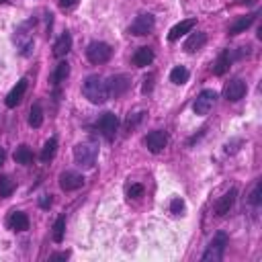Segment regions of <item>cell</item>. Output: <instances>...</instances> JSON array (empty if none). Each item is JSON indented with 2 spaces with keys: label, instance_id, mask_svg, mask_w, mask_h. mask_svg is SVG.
<instances>
[{
  "label": "cell",
  "instance_id": "1",
  "mask_svg": "<svg viewBox=\"0 0 262 262\" xmlns=\"http://www.w3.org/2000/svg\"><path fill=\"white\" fill-rule=\"evenodd\" d=\"M82 94H84L92 104H102V102H106V98L111 96L106 82H104L100 76H96V74H92V76H88V78L84 80V84H82Z\"/></svg>",
  "mask_w": 262,
  "mask_h": 262
},
{
  "label": "cell",
  "instance_id": "2",
  "mask_svg": "<svg viewBox=\"0 0 262 262\" xmlns=\"http://www.w3.org/2000/svg\"><path fill=\"white\" fill-rule=\"evenodd\" d=\"M96 158H98V143L92 141V139L82 141V143H78L74 147V160L82 168H92L94 162H96Z\"/></svg>",
  "mask_w": 262,
  "mask_h": 262
},
{
  "label": "cell",
  "instance_id": "3",
  "mask_svg": "<svg viewBox=\"0 0 262 262\" xmlns=\"http://www.w3.org/2000/svg\"><path fill=\"white\" fill-rule=\"evenodd\" d=\"M111 55H113L111 45H106V43H102V41H92V43L86 47V57H88V61L94 63V66L106 63V61L111 59Z\"/></svg>",
  "mask_w": 262,
  "mask_h": 262
},
{
  "label": "cell",
  "instance_id": "4",
  "mask_svg": "<svg viewBox=\"0 0 262 262\" xmlns=\"http://www.w3.org/2000/svg\"><path fill=\"white\" fill-rule=\"evenodd\" d=\"M225 246H227V235L225 233H217L213 237V242L209 244V248L203 254V262H221L223 254H225Z\"/></svg>",
  "mask_w": 262,
  "mask_h": 262
},
{
  "label": "cell",
  "instance_id": "5",
  "mask_svg": "<svg viewBox=\"0 0 262 262\" xmlns=\"http://www.w3.org/2000/svg\"><path fill=\"white\" fill-rule=\"evenodd\" d=\"M96 129L102 133L104 139L111 141V139L115 137L117 129H119V119H117V115H113V113H102V115L98 117V121H96Z\"/></svg>",
  "mask_w": 262,
  "mask_h": 262
},
{
  "label": "cell",
  "instance_id": "6",
  "mask_svg": "<svg viewBox=\"0 0 262 262\" xmlns=\"http://www.w3.org/2000/svg\"><path fill=\"white\" fill-rule=\"evenodd\" d=\"M215 98H217V92L215 90H203L196 98H194V102H192V111L196 113V115H207L211 108H213V102H215Z\"/></svg>",
  "mask_w": 262,
  "mask_h": 262
},
{
  "label": "cell",
  "instance_id": "7",
  "mask_svg": "<svg viewBox=\"0 0 262 262\" xmlns=\"http://www.w3.org/2000/svg\"><path fill=\"white\" fill-rule=\"evenodd\" d=\"M154 25H156V20H154L151 14H139V16L131 23L129 33H131V35H137V37H143V35H149V33L154 31Z\"/></svg>",
  "mask_w": 262,
  "mask_h": 262
},
{
  "label": "cell",
  "instance_id": "8",
  "mask_svg": "<svg viewBox=\"0 0 262 262\" xmlns=\"http://www.w3.org/2000/svg\"><path fill=\"white\" fill-rule=\"evenodd\" d=\"M246 82L244 80H239V78H233L227 86H225V90H223V96L229 100V102H237L239 98H244V94H246Z\"/></svg>",
  "mask_w": 262,
  "mask_h": 262
},
{
  "label": "cell",
  "instance_id": "9",
  "mask_svg": "<svg viewBox=\"0 0 262 262\" xmlns=\"http://www.w3.org/2000/svg\"><path fill=\"white\" fill-rule=\"evenodd\" d=\"M166 143H168V135H166V131H160V129L147 133V137H145V145H147V149L151 154L162 151L166 147Z\"/></svg>",
  "mask_w": 262,
  "mask_h": 262
},
{
  "label": "cell",
  "instance_id": "10",
  "mask_svg": "<svg viewBox=\"0 0 262 262\" xmlns=\"http://www.w3.org/2000/svg\"><path fill=\"white\" fill-rule=\"evenodd\" d=\"M84 184V176L78 172H61L59 174V186L61 190L70 192V190H78Z\"/></svg>",
  "mask_w": 262,
  "mask_h": 262
},
{
  "label": "cell",
  "instance_id": "11",
  "mask_svg": "<svg viewBox=\"0 0 262 262\" xmlns=\"http://www.w3.org/2000/svg\"><path fill=\"white\" fill-rule=\"evenodd\" d=\"M235 196H237V190H235V188H229V190H227V192L217 201V205H215V213H217L219 217L227 215V213L231 211L233 203H235Z\"/></svg>",
  "mask_w": 262,
  "mask_h": 262
},
{
  "label": "cell",
  "instance_id": "12",
  "mask_svg": "<svg viewBox=\"0 0 262 262\" xmlns=\"http://www.w3.org/2000/svg\"><path fill=\"white\" fill-rule=\"evenodd\" d=\"M106 86H108V94H111V96H121V94H125L127 88H129V78L123 76V74L113 76V78L106 82Z\"/></svg>",
  "mask_w": 262,
  "mask_h": 262
},
{
  "label": "cell",
  "instance_id": "13",
  "mask_svg": "<svg viewBox=\"0 0 262 262\" xmlns=\"http://www.w3.org/2000/svg\"><path fill=\"white\" fill-rule=\"evenodd\" d=\"M194 25H196V20H194V18H186V20H180L178 25H174V27L170 29V33H168V39H170V41H178L182 35L190 33Z\"/></svg>",
  "mask_w": 262,
  "mask_h": 262
},
{
  "label": "cell",
  "instance_id": "14",
  "mask_svg": "<svg viewBox=\"0 0 262 262\" xmlns=\"http://www.w3.org/2000/svg\"><path fill=\"white\" fill-rule=\"evenodd\" d=\"M25 92H27V80L23 78V80H18L16 82V86L8 92V96H6V106H10V108H14L20 100H23V96H25Z\"/></svg>",
  "mask_w": 262,
  "mask_h": 262
},
{
  "label": "cell",
  "instance_id": "15",
  "mask_svg": "<svg viewBox=\"0 0 262 262\" xmlns=\"http://www.w3.org/2000/svg\"><path fill=\"white\" fill-rule=\"evenodd\" d=\"M25 29H27V25H23V27H18V29H16L14 41H16V45L23 49V53H25V55H29V53H31V49H33V37H31Z\"/></svg>",
  "mask_w": 262,
  "mask_h": 262
},
{
  "label": "cell",
  "instance_id": "16",
  "mask_svg": "<svg viewBox=\"0 0 262 262\" xmlns=\"http://www.w3.org/2000/svg\"><path fill=\"white\" fill-rule=\"evenodd\" d=\"M8 227L12 231H27L29 229V217L23 211H12L8 217Z\"/></svg>",
  "mask_w": 262,
  "mask_h": 262
},
{
  "label": "cell",
  "instance_id": "17",
  "mask_svg": "<svg viewBox=\"0 0 262 262\" xmlns=\"http://www.w3.org/2000/svg\"><path fill=\"white\" fill-rule=\"evenodd\" d=\"M70 49H72V35L66 31V33H61L59 39L55 41V45H53V55H55V57H63V55H68Z\"/></svg>",
  "mask_w": 262,
  "mask_h": 262
},
{
  "label": "cell",
  "instance_id": "18",
  "mask_svg": "<svg viewBox=\"0 0 262 262\" xmlns=\"http://www.w3.org/2000/svg\"><path fill=\"white\" fill-rule=\"evenodd\" d=\"M254 20H256V14H246V16L235 18V20L231 23V27H229V35H239V33H244L246 29L252 27Z\"/></svg>",
  "mask_w": 262,
  "mask_h": 262
},
{
  "label": "cell",
  "instance_id": "19",
  "mask_svg": "<svg viewBox=\"0 0 262 262\" xmlns=\"http://www.w3.org/2000/svg\"><path fill=\"white\" fill-rule=\"evenodd\" d=\"M154 61V51H151V47H139L135 53H133V63L137 66V68H145V66H149Z\"/></svg>",
  "mask_w": 262,
  "mask_h": 262
},
{
  "label": "cell",
  "instance_id": "20",
  "mask_svg": "<svg viewBox=\"0 0 262 262\" xmlns=\"http://www.w3.org/2000/svg\"><path fill=\"white\" fill-rule=\"evenodd\" d=\"M205 43H207V35H205V33H192V35L186 39L184 49H186L188 53H196Z\"/></svg>",
  "mask_w": 262,
  "mask_h": 262
},
{
  "label": "cell",
  "instance_id": "21",
  "mask_svg": "<svg viewBox=\"0 0 262 262\" xmlns=\"http://www.w3.org/2000/svg\"><path fill=\"white\" fill-rule=\"evenodd\" d=\"M229 63H231V53H229V49H225V51L217 57V61L213 63V74H215V76H223V74L227 72Z\"/></svg>",
  "mask_w": 262,
  "mask_h": 262
},
{
  "label": "cell",
  "instance_id": "22",
  "mask_svg": "<svg viewBox=\"0 0 262 262\" xmlns=\"http://www.w3.org/2000/svg\"><path fill=\"white\" fill-rule=\"evenodd\" d=\"M14 160H16V164H23V166H29L31 162H33V151H31V147L29 145H18L16 147V151H14Z\"/></svg>",
  "mask_w": 262,
  "mask_h": 262
},
{
  "label": "cell",
  "instance_id": "23",
  "mask_svg": "<svg viewBox=\"0 0 262 262\" xmlns=\"http://www.w3.org/2000/svg\"><path fill=\"white\" fill-rule=\"evenodd\" d=\"M68 76H70V63L68 61H59L57 68H55V72H53V84L59 86L61 82H66Z\"/></svg>",
  "mask_w": 262,
  "mask_h": 262
},
{
  "label": "cell",
  "instance_id": "24",
  "mask_svg": "<svg viewBox=\"0 0 262 262\" xmlns=\"http://www.w3.org/2000/svg\"><path fill=\"white\" fill-rule=\"evenodd\" d=\"M188 70L184 68V66H176L172 72H170V82H174L176 86H180V84H184L186 80H188Z\"/></svg>",
  "mask_w": 262,
  "mask_h": 262
},
{
  "label": "cell",
  "instance_id": "25",
  "mask_svg": "<svg viewBox=\"0 0 262 262\" xmlns=\"http://www.w3.org/2000/svg\"><path fill=\"white\" fill-rule=\"evenodd\" d=\"M41 123H43V108H41L39 102H35L29 111V125L31 127H41Z\"/></svg>",
  "mask_w": 262,
  "mask_h": 262
},
{
  "label": "cell",
  "instance_id": "26",
  "mask_svg": "<svg viewBox=\"0 0 262 262\" xmlns=\"http://www.w3.org/2000/svg\"><path fill=\"white\" fill-rule=\"evenodd\" d=\"M55 149H57V139H55V137L47 139L45 145H43V149H41V160H43V162H49V160L55 156Z\"/></svg>",
  "mask_w": 262,
  "mask_h": 262
},
{
  "label": "cell",
  "instance_id": "27",
  "mask_svg": "<svg viewBox=\"0 0 262 262\" xmlns=\"http://www.w3.org/2000/svg\"><path fill=\"white\" fill-rule=\"evenodd\" d=\"M63 233H66V217H57L55 223H53V242L61 244Z\"/></svg>",
  "mask_w": 262,
  "mask_h": 262
},
{
  "label": "cell",
  "instance_id": "28",
  "mask_svg": "<svg viewBox=\"0 0 262 262\" xmlns=\"http://www.w3.org/2000/svg\"><path fill=\"white\" fill-rule=\"evenodd\" d=\"M12 190H14V182H12V178L10 176H0V196L2 199H6V196H10L12 194Z\"/></svg>",
  "mask_w": 262,
  "mask_h": 262
},
{
  "label": "cell",
  "instance_id": "29",
  "mask_svg": "<svg viewBox=\"0 0 262 262\" xmlns=\"http://www.w3.org/2000/svg\"><path fill=\"white\" fill-rule=\"evenodd\" d=\"M170 213H172L174 217H178V215L184 213V201H182L180 196H174V199L170 201Z\"/></svg>",
  "mask_w": 262,
  "mask_h": 262
},
{
  "label": "cell",
  "instance_id": "30",
  "mask_svg": "<svg viewBox=\"0 0 262 262\" xmlns=\"http://www.w3.org/2000/svg\"><path fill=\"white\" fill-rule=\"evenodd\" d=\"M260 201H262V182H256L254 188H252V192H250V203L254 207H258Z\"/></svg>",
  "mask_w": 262,
  "mask_h": 262
},
{
  "label": "cell",
  "instance_id": "31",
  "mask_svg": "<svg viewBox=\"0 0 262 262\" xmlns=\"http://www.w3.org/2000/svg\"><path fill=\"white\" fill-rule=\"evenodd\" d=\"M127 194H129V199H139L143 194V186L141 184H131L129 190H127Z\"/></svg>",
  "mask_w": 262,
  "mask_h": 262
},
{
  "label": "cell",
  "instance_id": "32",
  "mask_svg": "<svg viewBox=\"0 0 262 262\" xmlns=\"http://www.w3.org/2000/svg\"><path fill=\"white\" fill-rule=\"evenodd\" d=\"M51 203H53L51 194H43V196L39 199V207H43V209H49V207H51Z\"/></svg>",
  "mask_w": 262,
  "mask_h": 262
},
{
  "label": "cell",
  "instance_id": "33",
  "mask_svg": "<svg viewBox=\"0 0 262 262\" xmlns=\"http://www.w3.org/2000/svg\"><path fill=\"white\" fill-rule=\"evenodd\" d=\"M151 80H154V76H147V78L143 80V82H145V84H143V88H141L143 92H149V90H151Z\"/></svg>",
  "mask_w": 262,
  "mask_h": 262
},
{
  "label": "cell",
  "instance_id": "34",
  "mask_svg": "<svg viewBox=\"0 0 262 262\" xmlns=\"http://www.w3.org/2000/svg\"><path fill=\"white\" fill-rule=\"evenodd\" d=\"M66 258H68V252H57L49 256V260H66Z\"/></svg>",
  "mask_w": 262,
  "mask_h": 262
},
{
  "label": "cell",
  "instance_id": "35",
  "mask_svg": "<svg viewBox=\"0 0 262 262\" xmlns=\"http://www.w3.org/2000/svg\"><path fill=\"white\" fill-rule=\"evenodd\" d=\"M76 2H78V0H59V6H61V8H72Z\"/></svg>",
  "mask_w": 262,
  "mask_h": 262
},
{
  "label": "cell",
  "instance_id": "36",
  "mask_svg": "<svg viewBox=\"0 0 262 262\" xmlns=\"http://www.w3.org/2000/svg\"><path fill=\"white\" fill-rule=\"evenodd\" d=\"M4 158H6V151H4V149H2V147H0V166H2V164H4Z\"/></svg>",
  "mask_w": 262,
  "mask_h": 262
},
{
  "label": "cell",
  "instance_id": "37",
  "mask_svg": "<svg viewBox=\"0 0 262 262\" xmlns=\"http://www.w3.org/2000/svg\"><path fill=\"white\" fill-rule=\"evenodd\" d=\"M0 2H6V0H0Z\"/></svg>",
  "mask_w": 262,
  "mask_h": 262
}]
</instances>
